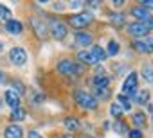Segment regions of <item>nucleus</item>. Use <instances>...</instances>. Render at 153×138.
<instances>
[{"label": "nucleus", "mask_w": 153, "mask_h": 138, "mask_svg": "<svg viewBox=\"0 0 153 138\" xmlns=\"http://www.w3.org/2000/svg\"><path fill=\"white\" fill-rule=\"evenodd\" d=\"M58 70H59V74H63V76H68V77H76V76H79L83 70H81V66L79 65H76L74 61H70V59H63V61H59L58 63Z\"/></svg>", "instance_id": "f257e3e1"}, {"label": "nucleus", "mask_w": 153, "mask_h": 138, "mask_svg": "<svg viewBox=\"0 0 153 138\" xmlns=\"http://www.w3.org/2000/svg\"><path fill=\"white\" fill-rule=\"evenodd\" d=\"M74 97H76V101H78V104H79L81 108H85V109H94V108H97V99H94V97H92L90 93H87L85 90H76Z\"/></svg>", "instance_id": "f03ea898"}, {"label": "nucleus", "mask_w": 153, "mask_h": 138, "mask_svg": "<svg viewBox=\"0 0 153 138\" xmlns=\"http://www.w3.org/2000/svg\"><path fill=\"white\" fill-rule=\"evenodd\" d=\"M92 20H94V15H92V13H79V15L70 16V25H72V27H85V25H88Z\"/></svg>", "instance_id": "7ed1b4c3"}, {"label": "nucleus", "mask_w": 153, "mask_h": 138, "mask_svg": "<svg viewBox=\"0 0 153 138\" xmlns=\"http://www.w3.org/2000/svg\"><path fill=\"white\" fill-rule=\"evenodd\" d=\"M9 59H11L13 65L22 66V65L27 61V52H25L22 47H15V48H11V52H9Z\"/></svg>", "instance_id": "20e7f679"}, {"label": "nucleus", "mask_w": 153, "mask_h": 138, "mask_svg": "<svg viewBox=\"0 0 153 138\" xmlns=\"http://www.w3.org/2000/svg\"><path fill=\"white\" fill-rule=\"evenodd\" d=\"M51 31H52V36L56 40H63L67 36V25L59 20H52L51 22Z\"/></svg>", "instance_id": "39448f33"}, {"label": "nucleus", "mask_w": 153, "mask_h": 138, "mask_svg": "<svg viewBox=\"0 0 153 138\" xmlns=\"http://www.w3.org/2000/svg\"><path fill=\"white\" fill-rule=\"evenodd\" d=\"M126 29H128V32H130L131 36H139V38H144V36L148 34V31H149V27H148L146 23H140V22L130 23Z\"/></svg>", "instance_id": "423d86ee"}, {"label": "nucleus", "mask_w": 153, "mask_h": 138, "mask_svg": "<svg viewBox=\"0 0 153 138\" xmlns=\"http://www.w3.org/2000/svg\"><path fill=\"white\" fill-rule=\"evenodd\" d=\"M135 48H137L139 52H146V54L153 52V38L144 36V38H140V40H137V41H135Z\"/></svg>", "instance_id": "0eeeda50"}, {"label": "nucleus", "mask_w": 153, "mask_h": 138, "mask_svg": "<svg viewBox=\"0 0 153 138\" xmlns=\"http://www.w3.org/2000/svg\"><path fill=\"white\" fill-rule=\"evenodd\" d=\"M135 88H137V74H130V76L126 77L124 84H123V92L128 93V95H133Z\"/></svg>", "instance_id": "6e6552de"}, {"label": "nucleus", "mask_w": 153, "mask_h": 138, "mask_svg": "<svg viewBox=\"0 0 153 138\" xmlns=\"http://www.w3.org/2000/svg\"><path fill=\"white\" fill-rule=\"evenodd\" d=\"M4 136H6V138H24V131H22L20 126H15V124H13V126L6 127Z\"/></svg>", "instance_id": "1a4fd4ad"}, {"label": "nucleus", "mask_w": 153, "mask_h": 138, "mask_svg": "<svg viewBox=\"0 0 153 138\" xmlns=\"http://www.w3.org/2000/svg\"><path fill=\"white\" fill-rule=\"evenodd\" d=\"M131 15H133L135 18H139V20H140V23H144V22H149V20H151V15H149L144 7H140V6H139V7H133V9H131Z\"/></svg>", "instance_id": "9d476101"}, {"label": "nucleus", "mask_w": 153, "mask_h": 138, "mask_svg": "<svg viewBox=\"0 0 153 138\" xmlns=\"http://www.w3.org/2000/svg\"><path fill=\"white\" fill-rule=\"evenodd\" d=\"M108 84H110V79H108L105 74L94 77V86H96V90H105V88H108Z\"/></svg>", "instance_id": "9b49d317"}, {"label": "nucleus", "mask_w": 153, "mask_h": 138, "mask_svg": "<svg viewBox=\"0 0 153 138\" xmlns=\"http://www.w3.org/2000/svg\"><path fill=\"white\" fill-rule=\"evenodd\" d=\"M6 29H7V32H9V34H20L24 27H22V23H20V22H16V20H7Z\"/></svg>", "instance_id": "f8f14e48"}, {"label": "nucleus", "mask_w": 153, "mask_h": 138, "mask_svg": "<svg viewBox=\"0 0 153 138\" xmlns=\"http://www.w3.org/2000/svg\"><path fill=\"white\" fill-rule=\"evenodd\" d=\"M6 102L15 109V108H18V104H20V99H18V95L13 92V90H7L6 92Z\"/></svg>", "instance_id": "ddd939ff"}, {"label": "nucleus", "mask_w": 153, "mask_h": 138, "mask_svg": "<svg viewBox=\"0 0 153 138\" xmlns=\"http://www.w3.org/2000/svg\"><path fill=\"white\" fill-rule=\"evenodd\" d=\"M76 43L87 47V45L92 43V36H90L88 32H78V34H76Z\"/></svg>", "instance_id": "4468645a"}, {"label": "nucleus", "mask_w": 153, "mask_h": 138, "mask_svg": "<svg viewBox=\"0 0 153 138\" xmlns=\"http://www.w3.org/2000/svg\"><path fill=\"white\" fill-rule=\"evenodd\" d=\"M33 25H34V31H36V34H38L40 38H45V36H47V27H45L42 22L33 20Z\"/></svg>", "instance_id": "2eb2a0df"}, {"label": "nucleus", "mask_w": 153, "mask_h": 138, "mask_svg": "<svg viewBox=\"0 0 153 138\" xmlns=\"http://www.w3.org/2000/svg\"><path fill=\"white\" fill-rule=\"evenodd\" d=\"M90 54L94 56V59H96V61H103V59H106V52H105L101 47H94Z\"/></svg>", "instance_id": "dca6fc26"}, {"label": "nucleus", "mask_w": 153, "mask_h": 138, "mask_svg": "<svg viewBox=\"0 0 153 138\" xmlns=\"http://www.w3.org/2000/svg\"><path fill=\"white\" fill-rule=\"evenodd\" d=\"M65 127L68 131H76V129H79V122L76 120L74 117H68V118H65Z\"/></svg>", "instance_id": "f3484780"}, {"label": "nucleus", "mask_w": 153, "mask_h": 138, "mask_svg": "<svg viewBox=\"0 0 153 138\" xmlns=\"http://www.w3.org/2000/svg\"><path fill=\"white\" fill-rule=\"evenodd\" d=\"M78 56H79V59L85 61L87 65H94V63H96V59H94V56H92L90 52H85V50H83V52H79Z\"/></svg>", "instance_id": "a211bd4d"}, {"label": "nucleus", "mask_w": 153, "mask_h": 138, "mask_svg": "<svg viewBox=\"0 0 153 138\" xmlns=\"http://www.w3.org/2000/svg\"><path fill=\"white\" fill-rule=\"evenodd\" d=\"M133 122H135L139 127H142V126L146 124V115H144L142 111H139V113H133Z\"/></svg>", "instance_id": "6ab92c4d"}, {"label": "nucleus", "mask_w": 153, "mask_h": 138, "mask_svg": "<svg viewBox=\"0 0 153 138\" xmlns=\"http://www.w3.org/2000/svg\"><path fill=\"white\" fill-rule=\"evenodd\" d=\"M112 22H114V25L123 27V25H124V15H121V13H114V15H112Z\"/></svg>", "instance_id": "aec40b11"}, {"label": "nucleus", "mask_w": 153, "mask_h": 138, "mask_svg": "<svg viewBox=\"0 0 153 138\" xmlns=\"http://www.w3.org/2000/svg\"><path fill=\"white\" fill-rule=\"evenodd\" d=\"M148 97H149V92H148V90H142V92L137 93L135 101H137L139 104H146V102H148Z\"/></svg>", "instance_id": "412c9836"}, {"label": "nucleus", "mask_w": 153, "mask_h": 138, "mask_svg": "<svg viewBox=\"0 0 153 138\" xmlns=\"http://www.w3.org/2000/svg\"><path fill=\"white\" fill-rule=\"evenodd\" d=\"M11 118H13V120H24V118H25V111H24L22 108H15L13 113H11Z\"/></svg>", "instance_id": "4be33fe9"}, {"label": "nucleus", "mask_w": 153, "mask_h": 138, "mask_svg": "<svg viewBox=\"0 0 153 138\" xmlns=\"http://www.w3.org/2000/svg\"><path fill=\"white\" fill-rule=\"evenodd\" d=\"M142 77L149 83H153V68L151 66H144L142 68Z\"/></svg>", "instance_id": "5701e85b"}, {"label": "nucleus", "mask_w": 153, "mask_h": 138, "mask_svg": "<svg viewBox=\"0 0 153 138\" xmlns=\"http://www.w3.org/2000/svg\"><path fill=\"white\" fill-rule=\"evenodd\" d=\"M119 52V43L117 41H110L108 43V56H115Z\"/></svg>", "instance_id": "b1692460"}, {"label": "nucleus", "mask_w": 153, "mask_h": 138, "mask_svg": "<svg viewBox=\"0 0 153 138\" xmlns=\"http://www.w3.org/2000/svg\"><path fill=\"white\" fill-rule=\"evenodd\" d=\"M117 99H119V102L123 104V106H121L123 109H130V108H131V102L128 101V97H126V95H119Z\"/></svg>", "instance_id": "393cba45"}, {"label": "nucleus", "mask_w": 153, "mask_h": 138, "mask_svg": "<svg viewBox=\"0 0 153 138\" xmlns=\"http://www.w3.org/2000/svg\"><path fill=\"white\" fill-rule=\"evenodd\" d=\"M110 113H112L114 117H121V115H123V108H121L119 104H112V108H110Z\"/></svg>", "instance_id": "a878e982"}, {"label": "nucleus", "mask_w": 153, "mask_h": 138, "mask_svg": "<svg viewBox=\"0 0 153 138\" xmlns=\"http://www.w3.org/2000/svg\"><path fill=\"white\" fill-rule=\"evenodd\" d=\"M2 18H9V9L0 4V20H2Z\"/></svg>", "instance_id": "bb28decb"}, {"label": "nucleus", "mask_w": 153, "mask_h": 138, "mask_svg": "<svg viewBox=\"0 0 153 138\" xmlns=\"http://www.w3.org/2000/svg\"><path fill=\"white\" fill-rule=\"evenodd\" d=\"M114 129H115L117 133H126V126H124L123 122H117V124H114Z\"/></svg>", "instance_id": "cd10ccee"}, {"label": "nucleus", "mask_w": 153, "mask_h": 138, "mask_svg": "<svg viewBox=\"0 0 153 138\" xmlns=\"http://www.w3.org/2000/svg\"><path fill=\"white\" fill-rule=\"evenodd\" d=\"M140 7H144V9H153V0H142V2H140Z\"/></svg>", "instance_id": "c85d7f7f"}, {"label": "nucleus", "mask_w": 153, "mask_h": 138, "mask_svg": "<svg viewBox=\"0 0 153 138\" xmlns=\"http://www.w3.org/2000/svg\"><path fill=\"white\" fill-rule=\"evenodd\" d=\"M96 93H97V97H108V95H110L108 88H105V90H96Z\"/></svg>", "instance_id": "c756f323"}, {"label": "nucleus", "mask_w": 153, "mask_h": 138, "mask_svg": "<svg viewBox=\"0 0 153 138\" xmlns=\"http://www.w3.org/2000/svg\"><path fill=\"white\" fill-rule=\"evenodd\" d=\"M130 138H142V133L139 129H133V131H130Z\"/></svg>", "instance_id": "7c9ffc66"}, {"label": "nucleus", "mask_w": 153, "mask_h": 138, "mask_svg": "<svg viewBox=\"0 0 153 138\" xmlns=\"http://www.w3.org/2000/svg\"><path fill=\"white\" fill-rule=\"evenodd\" d=\"M13 84H15V88H16V90H18V92H20V93H22V92H24V86H22V83H18V81H15V83H13Z\"/></svg>", "instance_id": "2f4dec72"}, {"label": "nucleus", "mask_w": 153, "mask_h": 138, "mask_svg": "<svg viewBox=\"0 0 153 138\" xmlns=\"http://www.w3.org/2000/svg\"><path fill=\"white\" fill-rule=\"evenodd\" d=\"M29 138H43V136H42V134H38L36 131H31V133H29Z\"/></svg>", "instance_id": "473e14b6"}, {"label": "nucleus", "mask_w": 153, "mask_h": 138, "mask_svg": "<svg viewBox=\"0 0 153 138\" xmlns=\"http://www.w3.org/2000/svg\"><path fill=\"white\" fill-rule=\"evenodd\" d=\"M81 6H83V2H70V7H74V9L76 7H81Z\"/></svg>", "instance_id": "72a5a7b5"}, {"label": "nucleus", "mask_w": 153, "mask_h": 138, "mask_svg": "<svg viewBox=\"0 0 153 138\" xmlns=\"http://www.w3.org/2000/svg\"><path fill=\"white\" fill-rule=\"evenodd\" d=\"M58 138H70V136H68V134H59Z\"/></svg>", "instance_id": "f704fd0d"}, {"label": "nucleus", "mask_w": 153, "mask_h": 138, "mask_svg": "<svg viewBox=\"0 0 153 138\" xmlns=\"http://www.w3.org/2000/svg\"><path fill=\"white\" fill-rule=\"evenodd\" d=\"M4 79H6V77H4V74H2V72H0V81H4Z\"/></svg>", "instance_id": "c9c22d12"}, {"label": "nucleus", "mask_w": 153, "mask_h": 138, "mask_svg": "<svg viewBox=\"0 0 153 138\" xmlns=\"http://www.w3.org/2000/svg\"><path fill=\"white\" fill-rule=\"evenodd\" d=\"M2 48H4V43H2V41H0V52H2Z\"/></svg>", "instance_id": "e433bc0d"}, {"label": "nucleus", "mask_w": 153, "mask_h": 138, "mask_svg": "<svg viewBox=\"0 0 153 138\" xmlns=\"http://www.w3.org/2000/svg\"><path fill=\"white\" fill-rule=\"evenodd\" d=\"M0 106H2V99H0Z\"/></svg>", "instance_id": "4c0bfd02"}, {"label": "nucleus", "mask_w": 153, "mask_h": 138, "mask_svg": "<svg viewBox=\"0 0 153 138\" xmlns=\"http://www.w3.org/2000/svg\"><path fill=\"white\" fill-rule=\"evenodd\" d=\"M149 29H153V23H151V27H149Z\"/></svg>", "instance_id": "58836bf2"}]
</instances>
